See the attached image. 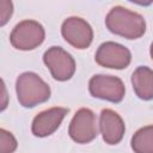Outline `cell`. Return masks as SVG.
<instances>
[{"mask_svg": "<svg viewBox=\"0 0 153 153\" xmlns=\"http://www.w3.org/2000/svg\"><path fill=\"white\" fill-rule=\"evenodd\" d=\"M105 25L110 32L127 39H137L146 32L143 16L123 6H115L109 11Z\"/></svg>", "mask_w": 153, "mask_h": 153, "instance_id": "obj_1", "label": "cell"}, {"mask_svg": "<svg viewBox=\"0 0 153 153\" xmlns=\"http://www.w3.org/2000/svg\"><path fill=\"white\" fill-rule=\"evenodd\" d=\"M18 102L24 108H33L47 102L51 91L49 85L36 73L24 72L16 80Z\"/></svg>", "mask_w": 153, "mask_h": 153, "instance_id": "obj_2", "label": "cell"}, {"mask_svg": "<svg viewBox=\"0 0 153 153\" xmlns=\"http://www.w3.org/2000/svg\"><path fill=\"white\" fill-rule=\"evenodd\" d=\"M45 38V31L41 23L25 19L19 22L11 31L10 42L18 50H33L39 47Z\"/></svg>", "mask_w": 153, "mask_h": 153, "instance_id": "obj_3", "label": "cell"}, {"mask_svg": "<svg viewBox=\"0 0 153 153\" xmlns=\"http://www.w3.org/2000/svg\"><path fill=\"white\" fill-rule=\"evenodd\" d=\"M88 91L94 98L120 103L124 98L126 87L118 76L108 74H96L88 81Z\"/></svg>", "mask_w": 153, "mask_h": 153, "instance_id": "obj_4", "label": "cell"}, {"mask_svg": "<svg viewBox=\"0 0 153 153\" xmlns=\"http://www.w3.org/2000/svg\"><path fill=\"white\" fill-rule=\"evenodd\" d=\"M43 62L50 71L51 76L57 81H67L75 73L73 56L61 47H50L43 54Z\"/></svg>", "mask_w": 153, "mask_h": 153, "instance_id": "obj_5", "label": "cell"}, {"mask_svg": "<svg viewBox=\"0 0 153 153\" xmlns=\"http://www.w3.org/2000/svg\"><path fill=\"white\" fill-rule=\"evenodd\" d=\"M68 134L76 143L84 145L93 141L98 135L97 118L94 112L88 108L79 109L69 123Z\"/></svg>", "mask_w": 153, "mask_h": 153, "instance_id": "obj_6", "label": "cell"}, {"mask_svg": "<svg viewBox=\"0 0 153 153\" xmlns=\"http://www.w3.org/2000/svg\"><path fill=\"white\" fill-rule=\"evenodd\" d=\"M94 60L102 67L123 69L130 65L131 53L127 47L112 41H108L98 47Z\"/></svg>", "mask_w": 153, "mask_h": 153, "instance_id": "obj_7", "label": "cell"}, {"mask_svg": "<svg viewBox=\"0 0 153 153\" xmlns=\"http://www.w3.org/2000/svg\"><path fill=\"white\" fill-rule=\"evenodd\" d=\"M61 35L67 43L76 49H86L93 41L91 25L80 17H68L61 25Z\"/></svg>", "mask_w": 153, "mask_h": 153, "instance_id": "obj_8", "label": "cell"}, {"mask_svg": "<svg viewBox=\"0 0 153 153\" xmlns=\"http://www.w3.org/2000/svg\"><path fill=\"white\" fill-rule=\"evenodd\" d=\"M69 109L62 106H54L38 112L31 124V131L37 137H45L55 133L61 126L63 118L68 114Z\"/></svg>", "mask_w": 153, "mask_h": 153, "instance_id": "obj_9", "label": "cell"}, {"mask_svg": "<svg viewBox=\"0 0 153 153\" xmlns=\"http://www.w3.org/2000/svg\"><path fill=\"white\" fill-rule=\"evenodd\" d=\"M99 130L108 145H117L123 139L126 126L122 117L111 109H103L99 115Z\"/></svg>", "mask_w": 153, "mask_h": 153, "instance_id": "obj_10", "label": "cell"}, {"mask_svg": "<svg viewBox=\"0 0 153 153\" xmlns=\"http://www.w3.org/2000/svg\"><path fill=\"white\" fill-rule=\"evenodd\" d=\"M131 85L135 94L142 100L153 99V69L139 66L131 74Z\"/></svg>", "mask_w": 153, "mask_h": 153, "instance_id": "obj_11", "label": "cell"}, {"mask_svg": "<svg viewBox=\"0 0 153 153\" xmlns=\"http://www.w3.org/2000/svg\"><path fill=\"white\" fill-rule=\"evenodd\" d=\"M134 153H153V124L137 129L130 141Z\"/></svg>", "mask_w": 153, "mask_h": 153, "instance_id": "obj_12", "label": "cell"}, {"mask_svg": "<svg viewBox=\"0 0 153 153\" xmlns=\"http://www.w3.org/2000/svg\"><path fill=\"white\" fill-rule=\"evenodd\" d=\"M18 142L13 134L4 128L0 129V153H13L17 149Z\"/></svg>", "mask_w": 153, "mask_h": 153, "instance_id": "obj_13", "label": "cell"}, {"mask_svg": "<svg viewBox=\"0 0 153 153\" xmlns=\"http://www.w3.org/2000/svg\"><path fill=\"white\" fill-rule=\"evenodd\" d=\"M13 13V4L11 1H0V25L4 26Z\"/></svg>", "mask_w": 153, "mask_h": 153, "instance_id": "obj_14", "label": "cell"}, {"mask_svg": "<svg viewBox=\"0 0 153 153\" xmlns=\"http://www.w3.org/2000/svg\"><path fill=\"white\" fill-rule=\"evenodd\" d=\"M149 54H151V57H152V60H153V42H152L151 48H149Z\"/></svg>", "mask_w": 153, "mask_h": 153, "instance_id": "obj_15", "label": "cell"}]
</instances>
